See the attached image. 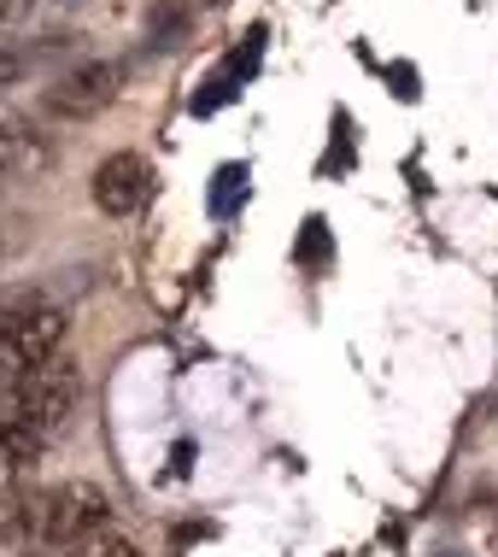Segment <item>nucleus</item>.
Instances as JSON below:
<instances>
[{"mask_svg": "<svg viewBox=\"0 0 498 557\" xmlns=\"http://www.w3.org/2000/svg\"><path fill=\"white\" fill-rule=\"evenodd\" d=\"M117 95H124V65H117V59H88V65L65 71V77L48 88V112L65 117V124H83V117L112 107Z\"/></svg>", "mask_w": 498, "mask_h": 557, "instance_id": "4", "label": "nucleus"}, {"mask_svg": "<svg viewBox=\"0 0 498 557\" xmlns=\"http://www.w3.org/2000/svg\"><path fill=\"white\" fill-rule=\"evenodd\" d=\"M71 557H147V552L135 546L124 529H112V522H105V529H95V534L83 540V546H71Z\"/></svg>", "mask_w": 498, "mask_h": 557, "instance_id": "7", "label": "nucleus"}, {"mask_svg": "<svg viewBox=\"0 0 498 557\" xmlns=\"http://www.w3.org/2000/svg\"><path fill=\"white\" fill-rule=\"evenodd\" d=\"M29 7H36V0H0V36H7L12 24H24Z\"/></svg>", "mask_w": 498, "mask_h": 557, "instance_id": "9", "label": "nucleus"}, {"mask_svg": "<svg viewBox=\"0 0 498 557\" xmlns=\"http://www.w3.org/2000/svg\"><path fill=\"white\" fill-rule=\"evenodd\" d=\"M24 517H29V534L41 546H83L95 529L112 522V499H105V487H95V481H59V487L29 499Z\"/></svg>", "mask_w": 498, "mask_h": 557, "instance_id": "3", "label": "nucleus"}, {"mask_svg": "<svg viewBox=\"0 0 498 557\" xmlns=\"http://www.w3.org/2000/svg\"><path fill=\"white\" fill-rule=\"evenodd\" d=\"M83 399V375L71 358H53V364L29 370L24 382L7 387V411H0V451L7 463H36L48 441L77 417Z\"/></svg>", "mask_w": 498, "mask_h": 557, "instance_id": "1", "label": "nucleus"}, {"mask_svg": "<svg viewBox=\"0 0 498 557\" xmlns=\"http://www.w3.org/2000/svg\"><path fill=\"white\" fill-rule=\"evenodd\" d=\"M65 335H71V318L59 306H36V299L0 306V387H12L29 370L53 364Z\"/></svg>", "mask_w": 498, "mask_h": 557, "instance_id": "2", "label": "nucleus"}, {"mask_svg": "<svg viewBox=\"0 0 498 557\" xmlns=\"http://www.w3.org/2000/svg\"><path fill=\"white\" fill-rule=\"evenodd\" d=\"M153 183L159 176L141 153H112V159H100V171H95V206L105 218H135L153 200Z\"/></svg>", "mask_w": 498, "mask_h": 557, "instance_id": "5", "label": "nucleus"}, {"mask_svg": "<svg viewBox=\"0 0 498 557\" xmlns=\"http://www.w3.org/2000/svg\"><path fill=\"white\" fill-rule=\"evenodd\" d=\"M41 159H48V141L36 135L29 117H0V183H18V176L41 171Z\"/></svg>", "mask_w": 498, "mask_h": 557, "instance_id": "6", "label": "nucleus"}, {"mask_svg": "<svg viewBox=\"0 0 498 557\" xmlns=\"http://www.w3.org/2000/svg\"><path fill=\"white\" fill-rule=\"evenodd\" d=\"M183 7H159L153 12V18H147V36H153L159 41V48H176V41H183Z\"/></svg>", "mask_w": 498, "mask_h": 557, "instance_id": "8", "label": "nucleus"}]
</instances>
